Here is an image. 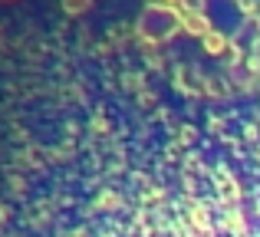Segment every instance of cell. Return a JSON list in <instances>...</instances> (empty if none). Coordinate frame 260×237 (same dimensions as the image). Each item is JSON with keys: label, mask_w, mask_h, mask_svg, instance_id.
<instances>
[{"label": "cell", "mask_w": 260, "mask_h": 237, "mask_svg": "<svg viewBox=\"0 0 260 237\" xmlns=\"http://www.w3.org/2000/svg\"><path fill=\"white\" fill-rule=\"evenodd\" d=\"M139 26L148 40H168L178 30V17L172 10H165V7H152V10H145V17H142Z\"/></svg>", "instance_id": "cell-1"}, {"label": "cell", "mask_w": 260, "mask_h": 237, "mask_svg": "<svg viewBox=\"0 0 260 237\" xmlns=\"http://www.w3.org/2000/svg\"><path fill=\"white\" fill-rule=\"evenodd\" d=\"M184 26H188L191 33H208V20L198 17V13H184Z\"/></svg>", "instance_id": "cell-2"}, {"label": "cell", "mask_w": 260, "mask_h": 237, "mask_svg": "<svg viewBox=\"0 0 260 237\" xmlns=\"http://www.w3.org/2000/svg\"><path fill=\"white\" fill-rule=\"evenodd\" d=\"M204 46H208V53H221L224 50V37L221 33H204Z\"/></svg>", "instance_id": "cell-3"}, {"label": "cell", "mask_w": 260, "mask_h": 237, "mask_svg": "<svg viewBox=\"0 0 260 237\" xmlns=\"http://www.w3.org/2000/svg\"><path fill=\"white\" fill-rule=\"evenodd\" d=\"M66 10L70 13H83V10H89V0H66Z\"/></svg>", "instance_id": "cell-4"}]
</instances>
